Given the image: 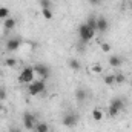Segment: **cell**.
Listing matches in <instances>:
<instances>
[{
  "instance_id": "27",
  "label": "cell",
  "mask_w": 132,
  "mask_h": 132,
  "mask_svg": "<svg viewBox=\"0 0 132 132\" xmlns=\"http://www.w3.org/2000/svg\"><path fill=\"white\" fill-rule=\"evenodd\" d=\"M9 132H22V129L17 128V126H11V128H9Z\"/></svg>"
},
{
  "instance_id": "12",
  "label": "cell",
  "mask_w": 132,
  "mask_h": 132,
  "mask_svg": "<svg viewBox=\"0 0 132 132\" xmlns=\"http://www.w3.org/2000/svg\"><path fill=\"white\" fill-rule=\"evenodd\" d=\"M68 66H69L72 71H80L81 63H80V60H78V59H71V60L68 62Z\"/></svg>"
},
{
  "instance_id": "2",
  "label": "cell",
  "mask_w": 132,
  "mask_h": 132,
  "mask_svg": "<svg viewBox=\"0 0 132 132\" xmlns=\"http://www.w3.org/2000/svg\"><path fill=\"white\" fill-rule=\"evenodd\" d=\"M94 34L95 32H94L86 23H83V25L78 26V37H80L81 43H88V42H91V40L94 38Z\"/></svg>"
},
{
  "instance_id": "15",
  "label": "cell",
  "mask_w": 132,
  "mask_h": 132,
  "mask_svg": "<svg viewBox=\"0 0 132 132\" xmlns=\"http://www.w3.org/2000/svg\"><path fill=\"white\" fill-rule=\"evenodd\" d=\"M86 25H88V26H89L94 32H97V19H95V17H92V15H91V17L88 19Z\"/></svg>"
},
{
  "instance_id": "8",
  "label": "cell",
  "mask_w": 132,
  "mask_h": 132,
  "mask_svg": "<svg viewBox=\"0 0 132 132\" xmlns=\"http://www.w3.org/2000/svg\"><path fill=\"white\" fill-rule=\"evenodd\" d=\"M109 29V22L106 17H98L97 19V31L98 32H106Z\"/></svg>"
},
{
  "instance_id": "25",
  "label": "cell",
  "mask_w": 132,
  "mask_h": 132,
  "mask_svg": "<svg viewBox=\"0 0 132 132\" xmlns=\"http://www.w3.org/2000/svg\"><path fill=\"white\" fill-rule=\"evenodd\" d=\"M118 109L117 108H114V106H109V117H117L118 115Z\"/></svg>"
},
{
  "instance_id": "7",
  "label": "cell",
  "mask_w": 132,
  "mask_h": 132,
  "mask_svg": "<svg viewBox=\"0 0 132 132\" xmlns=\"http://www.w3.org/2000/svg\"><path fill=\"white\" fill-rule=\"evenodd\" d=\"M20 45H22V40L20 38H9L8 42H6V49L9 51V52H14V51H17L19 48H20Z\"/></svg>"
},
{
  "instance_id": "29",
  "label": "cell",
  "mask_w": 132,
  "mask_h": 132,
  "mask_svg": "<svg viewBox=\"0 0 132 132\" xmlns=\"http://www.w3.org/2000/svg\"><path fill=\"white\" fill-rule=\"evenodd\" d=\"M2 109H3V106H2V104H0V112H2Z\"/></svg>"
},
{
  "instance_id": "16",
  "label": "cell",
  "mask_w": 132,
  "mask_h": 132,
  "mask_svg": "<svg viewBox=\"0 0 132 132\" xmlns=\"http://www.w3.org/2000/svg\"><path fill=\"white\" fill-rule=\"evenodd\" d=\"M92 118H94L95 121H101V120H103V111H101V109H94V111H92Z\"/></svg>"
},
{
  "instance_id": "24",
  "label": "cell",
  "mask_w": 132,
  "mask_h": 132,
  "mask_svg": "<svg viewBox=\"0 0 132 132\" xmlns=\"http://www.w3.org/2000/svg\"><path fill=\"white\" fill-rule=\"evenodd\" d=\"M126 81V77L123 74H115V83H125Z\"/></svg>"
},
{
  "instance_id": "14",
  "label": "cell",
  "mask_w": 132,
  "mask_h": 132,
  "mask_svg": "<svg viewBox=\"0 0 132 132\" xmlns=\"http://www.w3.org/2000/svg\"><path fill=\"white\" fill-rule=\"evenodd\" d=\"M34 131H35V132H49V126H48V123L40 121V123H37V125H35Z\"/></svg>"
},
{
  "instance_id": "3",
  "label": "cell",
  "mask_w": 132,
  "mask_h": 132,
  "mask_svg": "<svg viewBox=\"0 0 132 132\" xmlns=\"http://www.w3.org/2000/svg\"><path fill=\"white\" fill-rule=\"evenodd\" d=\"M34 69L32 66H26L22 72H20V75H19V81L22 83V85H29L31 81H34Z\"/></svg>"
},
{
  "instance_id": "20",
  "label": "cell",
  "mask_w": 132,
  "mask_h": 132,
  "mask_svg": "<svg viewBox=\"0 0 132 132\" xmlns=\"http://www.w3.org/2000/svg\"><path fill=\"white\" fill-rule=\"evenodd\" d=\"M91 71H92V72H95V74H101V72H103V66L98 65V63H95V65L91 66Z\"/></svg>"
},
{
  "instance_id": "22",
  "label": "cell",
  "mask_w": 132,
  "mask_h": 132,
  "mask_svg": "<svg viewBox=\"0 0 132 132\" xmlns=\"http://www.w3.org/2000/svg\"><path fill=\"white\" fill-rule=\"evenodd\" d=\"M8 97V92H6V88L5 86H0V101H3V100H6Z\"/></svg>"
},
{
  "instance_id": "6",
  "label": "cell",
  "mask_w": 132,
  "mask_h": 132,
  "mask_svg": "<svg viewBox=\"0 0 132 132\" xmlns=\"http://www.w3.org/2000/svg\"><path fill=\"white\" fill-rule=\"evenodd\" d=\"M23 126L28 131H32L34 128H35V118H34L32 114H29V112H25L23 114Z\"/></svg>"
},
{
  "instance_id": "28",
  "label": "cell",
  "mask_w": 132,
  "mask_h": 132,
  "mask_svg": "<svg viewBox=\"0 0 132 132\" xmlns=\"http://www.w3.org/2000/svg\"><path fill=\"white\" fill-rule=\"evenodd\" d=\"M91 2H92V3H98V0H91Z\"/></svg>"
},
{
  "instance_id": "17",
  "label": "cell",
  "mask_w": 132,
  "mask_h": 132,
  "mask_svg": "<svg viewBox=\"0 0 132 132\" xmlns=\"http://www.w3.org/2000/svg\"><path fill=\"white\" fill-rule=\"evenodd\" d=\"M9 17V9L5 6H0V20H5Z\"/></svg>"
},
{
  "instance_id": "5",
  "label": "cell",
  "mask_w": 132,
  "mask_h": 132,
  "mask_svg": "<svg viewBox=\"0 0 132 132\" xmlns=\"http://www.w3.org/2000/svg\"><path fill=\"white\" fill-rule=\"evenodd\" d=\"M62 123H63V126H66V128H74V126L78 123V117H77V114H74V112H68V114L63 115Z\"/></svg>"
},
{
  "instance_id": "23",
  "label": "cell",
  "mask_w": 132,
  "mask_h": 132,
  "mask_svg": "<svg viewBox=\"0 0 132 132\" xmlns=\"http://www.w3.org/2000/svg\"><path fill=\"white\" fill-rule=\"evenodd\" d=\"M100 48H101V51H103V52H111V49H112V48H111V45H109V43H106V42H103V43L100 45Z\"/></svg>"
},
{
  "instance_id": "30",
  "label": "cell",
  "mask_w": 132,
  "mask_h": 132,
  "mask_svg": "<svg viewBox=\"0 0 132 132\" xmlns=\"http://www.w3.org/2000/svg\"><path fill=\"white\" fill-rule=\"evenodd\" d=\"M0 77H2V71H0Z\"/></svg>"
},
{
  "instance_id": "19",
  "label": "cell",
  "mask_w": 132,
  "mask_h": 132,
  "mask_svg": "<svg viewBox=\"0 0 132 132\" xmlns=\"http://www.w3.org/2000/svg\"><path fill=\"white\" fill-rule=\"evenodd\" d=\"M5 66H8V68H15V66H17V60H15V59H6V60H5Z\"/></svg>"
},
{
  "instance_id": "10",
  "label": "cell",
  "mask_w": 132,
  "mask_h": 132,
  "mask_svg": "<svg viewBox=\"0 0 132 132\" xmlns=\"http://www.w3.org/2000/svg\"><path fill=\"white\" fill-rule=\"evenodd\" d=\"M86 97H88V94H86V91L83 88H77L75 89V98H77L78 103H83L86 100Z\"/></svg>"
},
{
  "instance_id": "26",
  "label": "cell",
  "mask_w": 132,
  "mask_h": 132,
  "mask_svg": "<svg viewBox=\"0 0 132 132\" xmlns=\"http://www.w3.org/2000/svg\"><path fill=\"white\" fill-rule=\"evenodd\" d=\"M42 9H51V2L49 0H40Z\"/></svg>"
},
{
  "instance_id": "18",
  "label": "cell",
  "mask_w": 132,
  "mask_h": 132,
  "mask_svg": "<svg viewBox=\"0 0 132 132\" xmlns=\"http://www.w3.org/2000/svg\"><path fill=\"white\" fill-rule=\"evenodd\" d=\"M42 15H43L46 20H51V19L54 17V14H52V11H51V9H42Z\"/></svg>"
},
{
  "instance_id": "13",
  "label": "cell",
  "mask_w": 132,
  "mask_h": 132,
  "mask_svg": "<svg viewBox=\"0 0 132 132\" xmlns=\"http://www.w3.org/2000/svg\"><path fill=\"white\" fill-rule=\"evenodd\" d=\"M111 106H114V108H117L118 111H121V109L125 108V101L121 98H118V97H115V98L111 100Z\"/></svg>"
},
{
  "instance_id": "1",
  "label": "cell",
  "mask_w": 132,
  "mask_h": 132,
  "mask_svg": "<svg viewBox=\"0 0 132 132\" xmlns=\"http://www.w3.org/2000/svg\"><path fill=\"white\" fill-rule=\"evenodd\" d=\"M46 91V85L43 80H34L28 85V92L29 95H38V94H43Z\"/></svg>"
},
{
  "instance_id": "4",
  "label": "cell",
  "mask_w": 132,
  "mask_h": 132,
  "mask_svg": "<svg viewBox=\"0 0 132 132\" xmlns=\"http://www.w3.org/2000/svg\"><path fill=\"white\" fill-rule=\"evenodd\" d=\"M32 69H34V74L35 75H38V78L40 80H48L49 78V75H51V71H49V68L46 65H42V63H38V65H35L32 66Z\"/></svg>"
},
{
  "instance_id": "11",
  "label": "cell",
  "mask_w": 132,
  "mask_h": 132,
  "mask_svg": "<svg viewBox=\"0 0 132 132\" xmlns=\"http://www.w3.org/2000/svg\"><path fill=\"white\" fill-rule=\"evenodd\" d=\"M15 20L14 19H11V17H8V19H5V22H3V28L6 29V31H11V29H14L15 28Z\"/></svg>"
},
{
  "instance_id": "21",
  "label": "cell",
  "mask_w": 132,
  "mask_h": 132,
  "mask_svg": "<svg viewBox=\"0 0 132 132\" xmlns=\"http://www.w3.org/2000/svg\"><path fill=\"white\" fill-rule=\"evenodd\" d=\"M104 83H106L108 86L114 85V83H115V75H106V77H104Z\"/></svg>"
},
{
  "instance_id": "9",
  "label": "cell",
  "mask_w": 132,
  "mask_h": 132,
  "mask_svg": "<svg viewBox=\"0 0 132 132\" xmlns=\"http://www.w3.org/2000/svg\"><path fill=\"white\" fill-rule=\"evenodd\" d=\"M121 63H123V60H121L120 55L112 54V55L109 57V65L112 66V68H118V66H121Z\"/></svg>"
}]
</instances>
